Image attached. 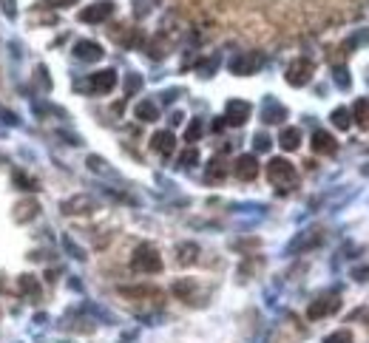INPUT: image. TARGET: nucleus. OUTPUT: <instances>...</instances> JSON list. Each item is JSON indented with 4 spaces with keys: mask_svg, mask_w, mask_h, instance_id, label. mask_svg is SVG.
I'll return each mask as SVG.
<instances>
[{
    "mask_svg": "<svg viewBox=\"0 0 369 343\" xmlns=\"http://www.w3.org/2000/svg\"><path fill=\"white\" fill-rule=\"evenodd\" d=\"M267 179H270V185H275L279 190H290L298 185V173H295L293 162H287L284 156H275L267 162Z\"/></svg>",
    "mask_w": 369,
    "mask_h": 343,
    "instance_id": "nucleus-1",
    "label": "nucleus"
},
{
    "mask_svg": "<svg viewBox=\"0 0 369 343\" xmlns=\"http://www.w3.org/2000/svg\"><path fill=\"white\" fill-rule=\"evenodd\" d=\"M131 269L134 272H143V276H154V272L162 269V256L154 244H140L131 256Z\"/></svg>",
    "mask_w": 369,
    "mask_h": 343,
    "instance_id": "nucleus-2",
    "label": "nucleus"
},
{
    "mask_svg": "<svg viewBox=\"0 0 369 343\" xmlns=\"http://www.w3.org/2000/svg\"><path fill=\"white\" fill-rule=\"evenodd\" d=\"M313 74H315V65H313V60L298 57V60H293V63H290V68H287L284 80H287L293 88H304V85L313 80Z\"/></svg>",
    "mask_w": 369,
    "mask_h": 343,
    "instance_id": "nucleus-3",
    "label": "nucleus"
},
{
    "mask_svg": "<svg viewBox=\"0 0 369 343\" xmlns=\"http://www.w3.org/2000/svg\"><path fill=\"white\" fill-rule=\"evenodd\" d=\"M114 88H117V71L114 68H103V71L91 74L85 82V91H91V94H111Z\"/></svg>",
    "mask_w": 369,
    "mask_h": 343,
    "instance_id": "nucleus-4",
    "label": "nucleus"
},
{
    "mask_svg": "<svg viewBox=\"0 0 369 343\" xmlns=\"http://www.w3.org/2000/svg\"><path fill=\"white\" fill-rule=\"evenodd\" d=\"M338 309H341V298H338V295H321V298H315L310 304L307 318H310V321H321V318H327V315H333Z\"/></svg>",
    "mask_w": 369,
    "mask_h": 343,
    "instance_id": "nucleus-5",
    "label": "nucleus"
},
{
    "mask_svg": "<svg viewBox=\"0 0 369 343\" xmlns=\"http://www.w3.org/2000/svg\"><path fill=\"white\" fill-rule=\"evenodd\" d=\"M262 65H264V57L259 52H247V54H239L233 63H230V71L247 77V74H256Z\"/></svg>",
    "mask_w": 369,
    "mask_h": 343,
    "instance_id": "nucleus-6",
    "label": "nucleus"
},
{
    "mask_svg": "<svg viewBox=\"0 0 369 343\" xmlns=\"http://www.w3.org/2000/svg\"><path fill=\"white\" fill-rule=\"evenodd\" d=\"M250 102H244V100H230L227 105H224V122L227 125H233V128H239V125H244L247 120H250Z\"/></svg>",
    "mask_w": 369,
    "mask_h": 343,
    "instance_id": "nucleus-7",
    "label": "nucleus"
},
{
    "mask_svg": "<svg viewBox=\"0 0 369 343\" xmlns=\"http://www.w3.org/2000/svg\"><path fill=\"white\" fill-rule=\"evenodd\" d=\"M94 210H97V201L91 196H72V199L63 201V213L65 216H88Z\"/></svg>",
    "mask_w": 369,
    "mask_h": 343,
    "instance_id": "nucleus-8",
    "label": "nucleus"
},
{
    "mask_svg": "<svg viewBox=\"0 0 369 343\" xmlns=\"http://www.w3.org/2000/svg\"><path fill=\"white\" fill-rule=\"evenodd\" d=\"M114 14V0H97L94 6H85L80 12V20L83 23H103Z\"/></svg>",
    "mask_w": 369,
    "mask_h": 343,
    "instance_id": "nucleus-9",
    "label": "nucleus"
},
{
    "mask_svg": "<svg viewBox=\"0 0 369 343\" xmlns=\"http://www.w3.org/2000/svg\"><path fill=\"white\" fill-rule=\"evenodd\" d=\"M233 170H236V176H239L242 181H253V179L259 176V159L253 156V153H242V156L236 159Z\"/></svg>",
    "mask_w": 369,
    "mask_h": 343,
    "instance_id": "nucleus-10",
    "label": "nucleus"
},
{
    "mask_svg": "<svg viewBox=\"0 0 369 343\" xmlns=\"http://www.w3.org/2000/svg\"><path fill=\"white\" fill-rule=\"evenodd\" d=\"M120 295L128 301H162V292L156 287H120Z\"/></svg>",
    "mask_w": 369,
    "mask_h": 343,
    "instance_id": "nucleus-11",
    "label": "nucleus"
},
{
    "mask_svg": "<svg viewBox=\"0 0 369 343\" xmlns=\"http://www.w3.org/2000/svg\"><path fill=\"white\" fill-rule=\"evenodd\" d=\"M103 45L100 43H94V40H80L77 45H74V57L77 60H83V63H97V60H103Z\"/></svg>",
    "mask_w": 369,
    "mask_h": 343,
    "instance_id": "nucleus-12",
    "label": "nucleus"
},
{
    "mask_svg": "<svg viewBox=\"0 0 369 343\" xmlns=\"http://www.w3.org/2000/svg\"><path fill=\"white\" fill-rule=\"evenodd\" d=\"M310 145H313V151H315V153H321V156H333V153L338 151L335 136H333V133H327V131H315Z\"/></svg>",
    "mask_w": 369,
    "mask_h": 343,
    "instance_id": "nucleus-13",
    "label": "nucleus"
},
{
    "mask_svg": "<svg viewBox=\"0 0 369 343\" xmlns=\"http://www.w3.org/2000/svg\"><path fill=\"white\" fill-rule=\"evenodd\" d=\"M37 213H40V204H37L34 199H23V201H17V204H14L12 219H14L17 224H26V221H32Z\"/></svg>",
    "mask_w": 369,
    "mask_h": 343,
    "instance_id": "nucleus-14",
    "label": "nucleus"
},
{
    "mask_svg": "<svg viewBox=\"0 0 369 343\" xmlns=\"http://www.w3.org/2000/svg\"><path fill=\"white\" fill-rule=\"evenodd\" d=\"M151 148H154L156 153H162V156H171V153L176 151V136H173L171 131H156V133L151 136Z\"/></svg>",
    "mask_w": 369,
    "mask_h": 343,
    "instance_id": "nucleus-15",
    "label": "nucleus"
},
{
    "mask_svg": "<svg viewBox=\"0 0 369 343\" xmlns=\"http://www.w3.org/2000/svg\"><path fill=\"white\" fill-rule=\"evenodd\" d=\"M321 239H324V233H321V230H304L302 236L290 244V253H304V250H313V247L321 244Z\"/></svg>",
    "mask_w": 369,
    "mask_h": 343,
    "instance_id": "nucleus-16",
    "label": "nucleus"
},
{
    "mask_svg": "<svg viewBox=\"0 0 369 343\" xmlns=\"http://www.w3.org/2000/svg\"><path fill=\"white\" fill-rule=\"evenodd\" d=\"M262 120H264V122H270V125L282 122V120H287V108H284V105H279L275 100H267V102H264V111H262Z\"/></svg>",
    "mask_w": 369,
    "mask_h": 343,
    "instance_id": "nucleus-17",
    "label": "nucleus"
},
{
    "mask_svg": "<svg viewBox=\"0 0 369 343\" xmlns=\"http://www.w3.org/2000/svg\"><path fill=\"white\" fill-rule=\"evenodd\" d=\"M171 292L176 295L179 301H188V304H193V295H196V284H193V278H179L173 287H171Z\"/></svg>",
    "mask_w": 369,
    "mask_h": 343,
    "instance_id": "nucleus-18",
    "label": "nucleus"
},
{
    "mask_svg": "<svg viewBox=\"0 0 369 343\" xmlns=\"http://www.w3.org/2000/svg\"><path fill=\"white\" fill-rule=\"evenodd\" d=\"M196 258H199V247H196L193 241H184V244L176 247V261H179L182 267H191Z\"/></svg>",
    "mask_w": 369,
    "mask_h": 343,
    "instance_id": "nucleus-19",
    "label": "nucleus"
},
{
    "mask_svg": "<svg viewBox=\"0 0 369 343\" xmlns=\"http://www.w3.org/2000/svg\"><path fill=\"white\" fill-rule=\"evenodd\" d=\"M134 113H136V120H140V122H156L159 120V108L151 100H143L140 105L134 108Z\"/></svg>",
    "mask_w": 369,
    "mask_h": 343,
    "instance_id": "nucleus-20",
    "label": "nucleus"
},
{
    "mask_svg": "<svg viewBox=\"0 0 369 343\" xmlns=\"http://www.w3.org/2000/svg\"><path fill=\"white\" fill-rule=\"evenodd\" d=\"M279 145L284 151H298V145H302V131L298 128H284L282 136H279Z\"/></svg>",
    "mask_w": 369,
    "mask_h": 343,
    "instance_id": "nucleus-21",
    "label": "nucleus"
},
{
    "mask_svg": "<svg viewBox=\"0 0 369 343\" xmlns=\"http://www.w3.org/2000/svg\"><path fill=\"white\" fill-rule=\"evenodd\" d=\"M352 117H355V122H358V128L361 131H369V100H358L355 102V108H352Z\"/></svg>",
    "mask_w": 369,
    "mask_h": 343,
    "instance_id": "nucleus-22",
    "label": "nucleus"
},
{
    "mask_svg": "<svg viewBox=\"0 0 369 343\" xmlns=\"http://www.w3.org/2000/svg\"><path fill=\"white\" fill-rule=\"evenodd\" d=\"M17 289L26 295V298H40V284L32 276H20L17 278Z\"/></svg>",
    "mask_w": 369,
    "mask_h": 343,
    "instance_id": "nucleus-23",
    "label": "nucleus"
},
{
    "mask_svg": "<svg viewBox=\"0 0 369 343\" xmlns=\"http://www.w3.org/2000/svg\"><path fill=\"white\" fill-rule=\"evenodd\" d=\"M330 120H333V125H335L338 131H347V128L352 125V113H350V108H335Z\"/></svg>",
    "mask_w": 369,
    "mask_h": 343,
    "instance_id": "nucleus-24",
    "label": "nucleus"
},
{
    "mask_svg": "<svg viewBox=\"0 0 369 343\" xmlns=\"http://www.w3.org/2000/svg\"><path fill=\"white\" fill-rule=\"evenodd\" d=\"M207 181H219V179H224V159L222 156H213L211 159V165H207Z\"/></svg>",
    "mask_w": 369,
    "mask_h": 343,
    "instance_id": "nucleus-25",
    "label": "nucleus"
},
{
    "mask_svg": "<svg viewBox=\"0 0 369 343\" xmlns=\"http://www.w3.org/2000/svg\"><path fill=\"white\" fill-rule=\"evenodd\" d=\"M352 340H355V338H352L350 329H338V332H333V335L324 338V343H352Z\"/></svg>",
    "mask_w": 369,
    "mask_h": 343,
    "instance_id": "nucleus-26",
    "label": "nucleus"
},
{
    "mask_svg": "<svg viewBox=\"0 0 369 343\" xmlns=\"http://www.w3.org/2000/svg\"><path fill=\"white\" fill-rule=\"evenodd\" d=\"M148 57H151V60H162V57H165V43H162V37L154 40V43L148 45Z\"/></svg>",
    "mask_w": 369,
    "mask_h": 343,
    "instance_id": "nucleus-27",
    "label": "nucleus"
},
{
    "mask_svg": "<svg viewBox=\"0 0 369 343\" xmlns=\"http://www.w3.org/2000/svg\"><path fill=\"white\" fill-rule=\"evenodd\" d=\"M80 0H43V9H68V6H77Z\"/></svg>",
    "mask_w": 369,
    "mask_h": 343,
    "instance_id": "nucleus-28",
    "label": "nucleus"
},
{
    "mask_svg": "<svg viewBox=\"0 0 369 343\" xmlns=\"http://www.w3.org/2000/svg\"><path fill=\"white\" fill-rule=\"evenodd\" d=\"M196 162H199L196 148H188V151H184V153L179 156V165H182V168H191V165H196Z\"/></svg>",
    "mask_w": 369,
    "mask_h": 343,
    "instance_id": "nucleus-29",
    "label": "nucleus"
},
{
    "mask_svg": "<svg viewBox=\"0 0 369 343\" xmlns=\"http://www.w3.org/2000/svg\"><path fill=\"white\" fill-rule=\"evenodd\" d=\"M199 136H202V120H193V122L188 125V131H184V140H188V142H196Z\"/></svg>",
    "mask_w": 369,
    "mask_h": 343,
    "instance_id": "nucleus-30",
    "label": "nucleus"
},
{
    "mask_svg": "<svg viewBox=\"0 0 369 343\" xmlns=\"http://www.w3.org/2000/svg\"><path fill=\"white\" fill-rule=\"evenodd\" d=\"M63 247H65V250H68V253H72L74 258H80V261L85 258V253H83V250H80V247L72 241V236H63Z\"/></svg>",
    "mask_w": 369,
    "mask_h": 343,
    "instance_id": "nucleus-31",
    "label": "nucleus"
},
{
    "mask_svg": "<svg viewBox=\"0 0 369 343\" xmlns=\"http://www.w3.org/2000/svg\"><path fill=\"white\" fill-rule=\"evenodd\" d=\"M335 82H338L344 91H347V88L352 85V82H350V74H347V68H344V65H338V68H335Z\"/></svg>",
    "mask_w": 369,
    "mask_h": 343,
    "instance_id": "nucleus-32",
    "label": "nucleus"
},
{
    "mask_svg": "<svg viewBox=\"0 0 369 343\" xmlns=\"http://www.w3.org/2000/svg\"><path fill=\"white\" fill-rule=\"evenodd\" d=\"M14 181L20 185V190H37V181L29 179V176H23V173H14Z\"/></svg>",
    "mask_w": 369,
    "mask_h": 343,
    "instance_id": "nucleus-33",
    "label": "nucleus"
},
{
    "mask_svg": "<svg viewBox=\"0 0 369 343\" xmlns=\"http://www.w3.org/2000/svg\"><path fill=\"white\" fill-rule=\"evenodd\" d=\"M140 88H143V80L136 77V74H131V77H128V82H125V97L136 94V91H140Z\"/></svg>",
    "mask_w": 369,
    "mask_h": 343,
    "instance_id": "nucleus-34",
    "label": "nucleus"
},
{
    "mask_svg": "<svg viewBox=\"0 0 369 343\" xmlns=\"http://www.w3.org/2000/svg\"><path fill=\"white\" fill-rule=\"evenodd\" d=\"M148 3H154V0H136V9H134V14L136 17H145L148 12H151V6Z\"/></svg>",
    "mask_w": 369,
    "mask_h": 343,
    "instance_id": "nucleus-35",
    "label": "nucleus"
},
{
    "mask_svg": "<svg viewBox=\"0 0 369 343\" xmlns=\"http://www.w3.org/2000/svg\"><path fill=\"white\" fill-rule=\"evenodd\" d=\"M0 9H3L6 17H14L17 14V3H14V0H0Z\"/></svg>",
    "mask_w": 369,
    "mask_h": 343,
    "instance_id": "nucleus-36",
    "label": "nucleus"
},
{
    "mask_svg": "<svg viewBox=\"0 0 369 343\" xmlns=\"http://www.w3.org/2000/svg\"><path fill=\"white\" fill-rule=\"evenodd\" d=\"M253 142H256V151H270V136L267 133H256Z\"/></svg>",
    "mask_w": 369,
    "mask_h": 343,
    "instance_id": "nucleus-37",
    "label": "nucleus"
},
{
    "mask_svg": "<svg viewBox=\"0 0 369 343\" xmlns=\"http://www.w3.org/2000/svg\"><path fill=\"white\" fill-rule=\"evenodd\" d=\"M352 278H355V281H369V267H363V269H361V267L352 269Z\"/></svg>",
    "mask_w": 369,
    "mask_h": 343,
    "instance_id": "nucleus-38",
    "label": "nucleus"
},
{
    "mask_svg": "<svg viewBox=\"0 0 369 343\" xmlns=\"http://www.w3.org/2000/svg\"><path fill=\"white\" fill-rule=\"evenodd\" d=\"M361 173H363V176H366V179H369V162H366V165H363V168H361Z\"/></svg>",
    "mask_w": 369,
    "mask_h": 343,
    "instance_id": "nucleus-39",
    "label": "nucleus"
}]
</instances>
